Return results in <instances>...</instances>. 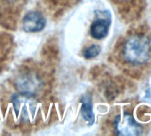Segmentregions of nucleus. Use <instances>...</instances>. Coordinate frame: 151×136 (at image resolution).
Returning <instances> with one entry per match:
<instances>
[{
    "label": "nucleus",
    "instance_id": "obj_1",
    "mask_svg": "<svg viewBox=\"0 0 151 136\" xmlns=\"http://www.w3.org/2000/svg\"><path fill=\"white\" fill-rule=\"evenodd\" d=\"M122 56L131 64L147 63L151 59V39L142 34L130 36L123 45Z\"/></svg>",
    "mask_w": 151,
    "mask_h": 136
},
{
    "label": "nucleus",
    "instance_id": "obj_2",
    "mask_svg": "<svg viewBox=\"0 0 151 136\" xmlns=\"http://www.w3.org/2000/svg\"><path fill=\"white\" fill-rule=\"evenodd\" d=\"M12 104L16 117L23 122H33L38 112V102L35 96L18 93L13 96Z\"/></svg>",
    "mask_w": 151,
    "mask_h": 136
},
{
    "label": "nucleus",
    "instance_id": "obj_3",
    "mask_svg": "<svg viewBox=\"0 0 151 136\" xmlns=\"http://www.w3.org/2000/svg\"><path fill=\"white\" fill-rule=\"evenodd\" d=\"M114 129L116 133L124 136H133L142 134L141 125L136 122L132 115L128 112L118 114L114 120Z\"/></svg>",
    "mask_w": 151,
    "mask_h": 136
},
{
    "label": "nucleus",
    "instance_id": "obj_4",
    "mask_svg": "<svg viewBox=\"0 0 151 136\" xmlns=\"http://www.w3.org/2000/svg\"><path fill=\"white\" fill-rule=\"evenodd\" d=\"M42 80L34 73H25L16 81V86L20 93L36 96L42 88Z\"/></svg>",
    "mask_w": 151,
    "mask_h": 136
},
{
    "label": "nucleus",
    "instance_id": "obj_5",
    "mask_svg": "<svg viewBox=\"0 0 151 136\" xmlns=\"http://www.w3.org/2000/svg\"><path fill=\"white\" fill-rule=\"evenodd\" d=\"M46 25V21L42 13L37 11L28 13L22 20V28L26 32L36 33L42 31Z\"/></svg>",
    "mask_w": 151,
    "mask_h": 136
},
{
    "label": "nucleus",
    "instance_id": "obj_6",
    "mask_svg": "<svg viewBox=\"0 0 151 136\" xmlns=\"http://www.w3.org/2000/svg\"><path fill=\"white\" fill-rule=\"evenodd\" d=\"M110 26V21L104 18H99L95 20L90 27V35L93 39L101 40L105 38L109 34Z\"/></svg>",
    "mask_w": 151,
    "mask_h": 136
},
{
    "label": "nucleus",
    "instance_id": "obj_7",
    "mask_svg": "<svg viewBox=\"0 0 151 136\" xmlns=\"http://www.w3.org/2000/svg\"><path fill=\"white\" fill-rule=\"evenodd\" d=\"M80 113L84 120L88 123V125H93L94 123V112L93 109V101L92 97L88 95H86L81 99V108Z\"/></svg>",
    "mask_w": 151,
    "mask_h": 136
},
{
    "label": "nucleus",
    "instance_id": "obj_8",
    "mask_svg": "<svg viewBox=\"0 0 151 136\" xmlns=\"http://www.w3.org/2000/svg\"><path fill=\"white\" fill-rule=\"evenodd\" d=\"M101 51V46L97 45V44H92L90 46H88L83 52V56L86 59H92L96 57L97 56H99V54Z\"/></svg>",
    "mask_w": 151,
    "mask_h": 136
},
{
    "label": "nucleus",
    "instance_id": "obj_9",
    "mask_svg": "<svg viewBox=\"0 0 151 136\" xmlns=\"http://www.w3.org/2000/svg\"><path fill=\"white\" fill-rule=\"evenodd\" d=\"M145 100H147V102L151 103V88L148 89L147 91H146V94H145V97H144Z\"/></svg>",
    "mask_w": 151,
    "mask_h": 136
}]
</instances>
